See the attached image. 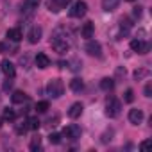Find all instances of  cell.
Here are the masks:
<instances>
[{
    "mask_svg": "<svg viewBox=\"0 0 152 152\" xmlns=\"http://www.w3.org/2000/svg\"><path fill=\"white\" fill-rule=\"evenodd\" d=\"M50 43H52V48H54L57 54H64V52L70 50V41L66 39V34H64V36L59 34V29L56 31V34H54V38L50 39Z\"/></svg>",
    "mask_w": 152,
    "mask_h": 152,
    "instance_id": "obj_1",
    "label": "cell"
},
{
    "mask_svg": "<svg viewBox=\"0 0 152 152\" xmlns=\"http://www.w3.org/2000/svg\"><path fill=\"white\" fill-rule=\"evenodd\" d=\"M47 93L52 97V99H59L63 93H64V84L61 79H50L48 84H47Z\"/></svg>",
    "mask_w": 152,
    "mask_h": 152,
    "instance_id": "obj_2",
    "label": "cell"
},
{
    "mask_svg": "<svg viewBox=\"0 0 152 152\" xmlns=\"http://www.w3.org/2000/svg\"><path fill=\"white\" fill-rule=\"evenodd\" d=\"M120 111H122L120 100L115 99V97H109V99L106 100V115H107L109 118H116V116L120 115Z\"/></svg>",
    "mask_w": 152,
    "mask_h": 152,
    "instance_id": "obj_3",
    "label": "cell"
},
{
    "mask_svg": "<svg viewBox=\"0 0 152 152\" xmlns=\"http://www.w3.org/2000/svg\"><path fill=\"white\" fill-rule=\"evenodd\" d=\"M86 11H88V4L83 2V0H77L70 9V16L72 18H83L86 15Z\"/></svg>",
    "mask_w": 152,
    "mask_h": 152,
    "instance_id": "obj_4",
    "label": "cell"
},
{
    "mask_svg": "<svg viewBox=\"0 0 152 152\" xmlns=\"http://www.w3.org/2000/svg\"><path fill=\"white\" fill-rule=\"evenodd\" d=\"M81 134H83L81 127H79V125H75V124L66 125V127H64V131H63V136H64L66 140H79V138H81Z\"/></svg>",
    "mask_w": 152,
    "mask_h": 152,
    "instance_id": "obj_5",
    "label": "cell"
},
{
    "mask_svg": "<svg viewBox=\"0 0 152 152\" xmlns=\"http://www.w3.org/2000/svg\"><path fill=\"white\" fill-rule=\"evenodd\" d=\"M84 50H86L90 56H93V57H100V56H102V47H100V43H99V41H93V39H88Z\"/></svg>",
    "mask_w": 152,
    "mask_h": 152,
    "instance_id": "obj_6",
    "label": "cell"
},
{
    "mask_svg": "<svg viewBox=\"0 0 152 152\" xmlns=\"http://www.w3.org/2000/svg\"><path fill=\"white\" fill-rule=\"evenodd\" d=\"M131 48L134 50V52H138V54H147L148 50H150V45L147 43V41H143V39H132L131 41Z\"/></svg>",
    "mask_w": 152,
    "mask_h": 152,
    "instance_id": "obj_7",
    "label": "cell"
},
{
    "mask_svg": "<svg viewBox=\"0 0 152 152\" xmlns=\"http://www.w3.org/2000/svg\"><path fill=\"white\" fill-rule=\"evenodd\" d=\"M0 70H2L4 75H6V77H9V79H13L15 75H16V68H15V64H13L11 61H7V59H4L2 63H0Z\"/></svg>",
    "mask_w": 152,
    "mask_h": 152,
    "instance_id": "obj_8",
    "label": "cell"
},
{
    "mask_svg": "<svg viewBox=\"0 0 152 152\" xmlns=\"http://www.w3.org/2000/svg\"><path fill=\"white\" fill-rule=\"evenodd\" d=\"M72 0H48V9L54 13H59L61 9H64Z\"/></svg>",
    "mask_w": 152,
    "mask_h": 152,
    "instance_id": "obj_9",
    "label": "cell"
},
{
    "mask_svg": "<svg viewBox=\"0 0 152 152\" xmlns=\"http://www.w3.org/2000/svg\"><path fill=\"white\" fill-rule=\"evenodd\" d=\"M41 34H43V29L39 27V25H34L31 31H29V34H27V38H29V43H38L39 39H41Z\"/></svg>",
    "mask_w": 152,
    "mask_h": 152,
    "instance_id": "obj_10",
    "label": "cell"
},
{
    "mask_svg": "<svg viewBox=\"0 0 152 152\" xmlns=\"http://www.w3.org/2000/svg\"><path fill=\"white\" fill-rule=\"evenodd\" d=\"M34 63H36V66H38V68H41V70H45V68H48V66H50V59H48V56H47V54H43V52H39V54L34 57Z\"/></svg>",
    "mask_w": 152,
    "mask_h": 152,
    "instance_id": "obj_11",
    "label": "cell"
},
{
    "mask_svg": "<svg viewBox=\"0 0 152 152\" xmlns=\"http://www.w3.org/2000/svg\"><path fill=\"white\" fill-rule=\"evenodd\" d=\"M129 122L132 125H140L143 122V111L141 109H131L129 111Z\"/></svg>",
    "mask_w": 152,
    "mask_h": 152,
    "instance_id": "obj_12",
    "label": "cell"
},
{
    "mask_svg": "<svg viewBox=\"0 0 152 152\" xmlns=\"http://www.w3.org/2000/svg\"><path fill=\"white\" fill-rule=\"evenodd\" d=\"M83 109H84V106H83L81 102H75V104L70 106V109H68V116H70V118H79V116L83 115Z\"/></svg>",
    "mask_w": 152,
    "mask_h": 152,
    "instance_id": "obj_13",
    "label": "cell"
},
{
    "mask_svg": "<svg viewBox=\"0 0 152 152\" xmlns=\"http://www.w3.org/2000/svg\"><path fill=\"white\" fill-rule=\"evenodd\" d=\"M93 32H95V25H93V22H86V23L83 25V29H81V36L86 38V39L93 38Z\"/></svg>",
    "mask_w": 152,
    "mask_h": 152,
    "instance_id": "obj_14",
    "label": "cell"
},
{
    "mask_svg": "<svg viewBox=\"0 0 152 152\" xmlns=\"http://www.w3.org/2000/svg\"><path fill=\"white\" fill-rule=\"evenodd\" d=\"M6 38H7V41L18 43V41L23 38V34H22V31H20V29H9V31L6 32Z\"/></svg>",
    "mask_w": 152,
    "mask_h": 152,
    "instance_id": "obj_15",
    "label": "cell"
},
{
    "mask_svg": "<svg viewBox=\"0 0 152 152\" xmlns=\"http://www.w3.org/2000/svg\"><path fill=\"white\" fill-rule=\"evenodd\" d=\"M11 100H13V104H23V102H27L29 100V97H27V93L25 91H15L13 95H11Z\"/></svg>",
    "mask_w": 152,
    "mask_h": 152,
    "instance_id": "obj_16",
    "label": "cell"
},
{
    "mask_svg": "<svg viewBox=\"0 0 152 152\" xmlns=\"http://www.w3.org/2000/svg\"><path fill=\"white\" fill-rule=\"evenodd\" d=\"M118 4H120V0H102V9L109 13V11H115Z\"/></svg>",
    "mask_w": 152,
    "mask_h": 152,
    "instance_id": "obj_17",
    "label": "cell"
},
{
    "mask_svg": "<svg viewBox=\"0 0 152 152\" xmlns=\"http://www.w3.org/2000/svg\"><path fill=\"white\" fill-rule=\"evenodd\" d=\"M83 88H84V83H83L79 77H75V79L70 81V90H72V91L79 93V91H83Z\"/></svg>",
    "mask_w": 152,
    "mask_h": 152,
    "instance_id": "obj_18",
    "label": "cell"
},
{
    "mask_svg": "<svg viewBox=\"0 0 152 152\" xmlns=\"http://www.w3.org/2000/svg\"><path fill=\"white\" fill-rule=\"evenodd\" d=\"M39 2L41 0H23L22 7H23V11H34V9H38Z\"/></svg>",
    "mask_w": 152,
    "mask_h": 152,
    "instance_id": "obj_19",
    "label": "cell"
},
{
    "mask_svg": "<svg viewBox=\"0 0 152 152\" xmlns=\"http://www.w3.org/2000/svg\"><path fill=\"white\" fill-rule=\"evenodd\" d=\"M131 27H132V23H131V20H129V18H122V20H120L122 36H127V34H129V31H131Z\"/></svg>",
    "mask_w": 152,
    "mask_h": 152,
    "instance_id": "obj_20",
    "label": "cell"
},
{
    "mask_svg": "<svg viewBox=\"0 0 152 152\" xmlns=\"http://www.w3.org/2000/svg\"><path fill=\"white\" fill-rule=\"evenodd\" d=\"M100 88H102L104 91H111V90L115 88V81H113L111 77H104V79L100 81Z\"/></svg>",
    "mask_w": 152,
    "mask_h": 152,
    "instance_id": "obj_21",
    "label": "cell"
},
{
    "mask_svg": "<svg viewBox=\"0 0 152 152\" xmlns=\"http://www.w3.org/2000/svg\"><path fill=\"white\" fill-rule=\"evenodd\" d=\"M2 118H4L6 122H15V120H16V113H15V109H11V107H6V109H4V115H2Z\"/></svg>",
    "mask_w": 152,
    "mask_h": 152,
    "instance_id": "obj_22",
    "label": "cell"
},
{
    "mask_svg": "<svg viewBox=\"0 0 152 152\" xmlns=\"http://www.w3.org/2000/svg\"><path fill=\"white\" fill-rule=\"evenodd\" d=\"M39 125H41V122H39L36 116H31V118H27V127H29L31 131H38V129H39Z\"/></svg>",
    "mask_w": 152,
    "mask_h": 152,
    "instance_id": "obj_23",
    "label": "cell"
},
{
    "mask_svg": "<svg viewBox=\"0 0 152 152\" xmlns=\"http://www.w3.org/2000/svg\"><path fill=\"white\" fill-rule=\"evenodd\" d=\"M29 148L34 150V152L39 150V148H41V138H39V136H34V138L31 140V143H29Z\"/></svg>",
    "mask_w": 152,
    "mask_h": 152,
    "instance_id": "obj_24",
    "label": "cell"
},
{
    "mask_svg": "<svg viewBox=\"0 0 152 152\" xmlns=\"http://www.w3.org/2000/svg\"><path fill=\"white\" fill-rule=\"evenodd\" d=\"M34 109H36L38 113H47V109H48V102H47V100H41V102H38V104L34 106Z\"/></svg>",
    "mask_w": 152,
    "mask_h": 152,
    "instance_id": "obj_25",
    "label": "cell"
},
{
    "mask_svg": "<svg viewBox=\"0 0 152 152\" xmlns=\"http://www.w3.org/2000/svg\"><path fill=\"white\" fill-rule=\"evenodd\" d=\"M15 131H16V134H25L27 131H29V127H27V122H22V124H16V127H15Z\"/></svg>",
    "mask_w": 152,
    "mask_h": 152,
    "instance_id": "obj_26",
    "label": "cell"
},
{
    "mask_svg": "<svg viewBox=\"0 0 152 152\" xmlns=\"http://www.w3.org/2000/svg\"><path fill=\"white\" fill-rule=\"evenodd\" d=\"M48 141H50L52 145H59V143H61V134H57V132H52V134L48 136Z\"/></svg>",
    "mask_w": 152,
    "mask_h": 152,
    "instance_id": "obj_27",
    "label": "cell"
},
{
    "mask_svg": "<svg viewBox=\"0 0 152 152\" xmlns=\"http://www.w3.org/2000/svg\"><path fill=\"white\" fill-rule=\"evenodd\" d=\"M124 100H125L127 104H131V102L134 100V91H132V90H127L125 95H124Z\"/></svg>",
    "mask_w": 152,
    "mask_h": 152,
    "instance_id": "obj_28",
    "label": "cell"
},
{
    "mask_svg": "<svg viewBox=\"0 0 152 152\" xmlns=\"http://www.w3.org/2000/svg\"><path fill=\"white\" fill-rule=\"evenodd\" d=\"M9 50H16L15 47H11L9 45V41L6 43V41H2V43H0V52H9Z\"/></svg>",
    "mask_w": 152,
    "mask_h": 152,
    "instance_id": "obj_29",
    "label": "cell"
},
{
    "mask_svg": "<svg viewBox=\"0 0 152 152\" xmlns=\"http://www.w3.org/2000/svg\"><path fill=\"white\" fill-rule=\"evenodd\" d=\"M147 73H148L147 70H140V72L136 70V72H134V79H136V81H140L141 77H145V75H147Z\"/></svg>",
    "mask_w": 152,
    "mask_h": 152,
    "instance_id": "obj_30",
    "label": "cell"
},
{
    "mask_svg": "<svg viewBox=\"0 0 152 152\" xmlns=\"http://www.w3.org/2000/svg\"><path fill=\"white\" fill-rule=\"evenodd\" d=\"M2 88H4V91H7V90H11V88H13V81H11V79L7 77V81L4 83V86H2Z\"/></svg>",
    "mask_w": 152,
    "mask_h": 152,
    "instance_id": "obj_31",
    "label": "cell"
},
{
    "mask_svg": "<svg viewBox=\"0 0 152 152\" xmlns=\"http://www.w3.org/2000/svg\"><path fill=\"white\" fill-rule=\"evenodd\" d=\"M145 97H152V84L150 83L145 86Z\"/></svg>",
    "mask_w": 152,
    "mask_h": 152,
    "instance_id": "obj_32",
    "label": "cell"
},
{
    "mask_svg": "<svg viewBox=\"0 0 152 152\" xmlns=\"http://www.w3.org/2000/svg\"><path fill=\"white\" fill-rule=\"evenodd\" d=\"M132 15H134V18H140V16H141V7H140V6H138V7H134Z\"/></svg>",
    "mask_w": 152,
    "mask_h": 152,
    "instance_id": "obj_33",
    "label": "cell"
},
{
    "mask_svg": "<svg viewBox=\"0 0 152 152\" xmlns=\"http://www.w3.org/2000/svg\"><path fill=\"white\" fill-rule=\"evenodd\" d=\"M79 68H83V66H81V63H79L77 59H73V66H72V70H75V72H77Z\"/></svg>",
    "mask_w": 152,
    "mask_h": 152,
    "instance_id": "obj_34",
    "label": "cell"
},
{
    "mask_svg": "<svg viewBox=\"0 0 152 152\" xmlns=\"http://www.w3.org/2000/svg\"><path fill=\"white\" fill-rule=\"evenodd\" d=\"M148 147H150V140H147V141H143V143L140 145V148H141V150H145V148H148Z\"/></svg>",
    "mask_w": 152,
    "mask_h": 152,
    "instance_id": "obj_35",
    "label": "cell"
},
{
    "mask_svg": "<svg viewBox=\"0 0 152 152\" xmlns=\"http://www.w3.org/2000/svg\"><path fill=\"white\" fill-rule=\"evenodd\" d=\"M2 124H4V118H2V116H0V127H2Z\"/></svg>",
    "mask_w": 152,
    "mask_h": 152,
    "instance_id": "obj_36",
    "label": "cell"
},
{
    "mask_svg": "<svg viewBox=\"0 0 152 152\" xmlns=\"http://www.w3.org/2000/svg\"><path fill=\"white\" fill-rule=\"evenodd\" d=\"M127 2H132V0H127Z\"/></svg>",
    "mask_w": 152,
    "mask_h": 152,
    "instance_id": "obj_37",
    "label": "cell"
}]
</instances>
